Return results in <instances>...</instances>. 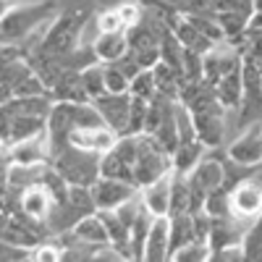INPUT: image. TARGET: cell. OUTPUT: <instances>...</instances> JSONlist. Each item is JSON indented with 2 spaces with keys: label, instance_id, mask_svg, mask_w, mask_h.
Wrapping results in <instances>:
<instances>
[{
  "label": "cell",
  "instance_id": "2e32d148",
  "mask_svg": "<svg viewBox=\"0 0 262 262\" xmlns=\"http://www.w3.org/2000/svg\"><path fill=\"white\" fill-rule=\"evenodd\" d=\"M63 238L81 242V244H111V233H107V226L100 212H90L86 217H81L71 231L63 233Z\"/></svg>",
  "mask_w": 262,
  "mask_h": 262
},
{
  "label": "cell",
  "instance_id": "7402d4cb",
  "mask_svg": "<svg viewBox=\"0 0 262 262\" xmlns=\"http://www.w3.org/2000/svg\"><path fill=\"white\" fill-rule=\"evenodd\" d=\"M81 86H84V92H86L90 100L107 92V86H105V63L102 60L86 66V69L81 71Z\"/></svg>",
  "mask_w": 262,
  "mask_h": 262
},
{
  "label": "cell",
  "instance_id": "9a60e30c",
  "mask_svg": "<svg viewBox=\"0 0 262 262\" xmlns=\"http://www.w3.org/2000/svg\"><path fill=\"white\" fill-rule=\"evenodd\" d=\"M144 259L147 262L170 259V215H155L144 244Z\"/></svg>",
  "mask_w": 262,
  "mask_h": 262
},
{
  "label": "cell",
  "instance_id": "44dd1931",
  "mask_svg": "<svg viewBox=\"0 0 262 262\" xmlns=\"http://www.w3.org/2000/svg\"><path fill=\"white\" fill-rule=\"evenodd\" d=\"M191 184L186 173L173 170V194H170V215H181L191 212Z\"/></svg>",
  "mask_w": 262,
  "mask_h": 262
},
{
  "label": "cell",
  "instance_id": "5b68a950",
  "mask_svg": "<svg viewBox=\"0 0 262 262\" xmlns=\"http://www.w3.org/2000/svg\"><path fill=\"white\" fill-rule=\"evenodd\" d=\"M90 212H97L90 186H71L69 194L55 205L50 221H48L50 236H63L66 231H71L81 217H86Z\"/></svg>",
  "mask_w": 262,
  "mask_h": 262
},
{
  "label": "cell",
  "instance_id": "ffe728a7",
  "mask_svg": "<svg viewBox=\"0 0 262 262\" xmlns=\"http://www.w3.org/2000/svg\"><path fill=\"white\" fill-rule=\"evenodd\" d=\"M152 221H155V215H152L147 207H142L134 226H131V259H144V244H147Z\"/></svg>",
  "mask_w": 262,
  "mask_h": 262
},
{
  "label": "cell",
  "instance_id": "7c38bea8",
  "mask_svg": "<svg viewBox=\"0 0 262 262\" xmlns=\"http://www.w3.org/2000/svg\"><path fill=\"white\" fill-rule=\"evenodd\" d=\"M45 131H48V118L3 111V147H11L16 142H24L37 134H45Z\"/></svg>",
  "mask_w": 262,
  "mask_h": 262
},
{
  "label": "cell",
  "instance_id": "4316f807",
  "mask_svg": "<svg viewBox=\"0 0 262 262\" xmlns=\"http://www.w3.org/2000/svg\"><path fill=\"white\" fill-rule=\"evenodd\" d=\"M238 48H242L244 58H249V60H254V63H259V66H262V29L249 27V32H247L244 42H242Z\"/></svg>",
  "mask_w": 262,
  "mask_h": 262
},
{
  "label": "cell",
  "instance_id": "3957f363",
  "mask_svg": "<svg viewBox=\"0 0 262 262\" xmlns=\"http://www.w3.org/2000/svg\"><path fill=\"white\" fill-rule=\"evenodd\" d=\"M97 123H105V118L100 116L92 100H86V102L55 100L53 113L48 118V134H50V142H66L74 131L97 126Z\"/></svg>",
  "mask_w": 262,
  "mask_h": 262
},
{
  "label": "cell",
  "instance_id": "5bb4252c",
  "mask_svg": "<svg viewBox=\"0 0 262 262\" xmlns=\"http://www.w3.org/2000/svg\"><path fill=\"white\" fill-rule=\"evenodd\" d=\"M142 13H144V8L137 6V3H121V6H113V8L102 11L92 21H95L97 32H126L128 34V29L142 18Z\"/></svg>",
  "mask_w": 262,
  "mask_h": 262
},
{
  "label": "cell",
  "instance_id": "30bf717a",
  "mask_svg": "<svg viewBox=\"0 0 262 262\" xmlns=\"http://www.w3.org/2000/svg\"><path fill=\"white\" fill-rule=\"evenodd\" d=\"M90 191H92V200H95V207L97 210H116L123 202H128L131 196H137L139 194V186L131 184V181H123V179L100 176L90 186Z\"/></svg>",
  "mask_w": 262,
  "mask_h": 262
},
{
  "label": "cell",
  "instance_id": "d6986e66",
  "mask_svg": "<svg viewBox=\"0 0 262 262\" xmlns=\"http://www.w3.org/2000/svg\"><path fill=\"white\" fill-rule=\"evenodd\" d=\"M205 155H207V144L202 139L179 142V147L173 149V170L176 173H191Z\"/></svg>",
  "mask_w": 262,
  "mask_h": 262
},
{
  "label": "cell",
  "instance_id": "6da1fadb",
  "mask_svg": "<svg viewBox=\"0 0 262 262\" xmlns=\"http://www.w3.org/2000/svg\"><path fill=\"white\" fill-rule=\"evenodd\" d=\"M50 165L69 186H92L102 176V155L71 142H50Z\"/></svg>",
  "mask_w": 262,
  "mask_h": 262
},
{
  "label": "cell",
  "instance_id": "ba28073f",
  "mask_svg": "<svg viewBox=\"0 0 262 262\" xmlns=\"http://www.w3.org/2000/svg\"><path fill=\"white\" fill-rule=\"evenodd\" d=\"M105 123L118 134H128V123H131V107H134V95L131 92H105L92 100Z\"/></svg>",
  "mask_w": 262,
  "mask_h": 262
},
{
  "label": "cell",
  "instance_id": "52a82bcc",
  "mask_svg": "<svg viewBox=\"0 0 262 262\" xmlns=\"http://www.w3.org/2000/svg\"><path fill=\"white\" fill-rule=\"evenodd\" d=\"M134 163H137V134H123L111 149L102 152V176H113L134 184Z\"/></svg>",
  "mask_w": 262,
  "mask_h": 262
},
{
  "label": "cell",
  "instance_id": "8fae6325",
  "mask_svg": "<svg viewBox=\"0 0 262 262\" xmlns=\"http://www.w3.org/2000/svg\"><path fill=\"white\" fill-rule=\"evenodd\" d=\"M226 155L238 163V165H247V168H254L262 163V123H254L244 131H238L236 139L228 144Z\"/></svg>",
  "mask_w": 262,
  "mask_h": 262
},
{
  "label": "cell",
  "instance_id": "cb8c5ba5",
  "mask_svg": "<svg viewBox=\"0 0 262 262\" xmlns=\"http://www.w3.org/2000/svg\"><path fill=\"white\" fill-rule=\"evenodd\" d=\"M242 247H244V259H262V217H257L247 228Z\"/></svg>",
  "mask_w": 262,
  "mask_h": 262
},
{
  "label": "cell",
  "instance_id": "e0dca14e",
  "mask_svg": "<svg viewBox=\"0 0 262 262\" xmlns=\"http://www.w3.org/2000/svg\"><path fill=\"white\" fill-rule=\"evenodd\" d=\"M142 202L152 215H170V194H173V170L168 176L152 181L147 186L139 189Z\"/></svg>",
  "mask_w": 262,
  "mask_h": 262
},
{
  "label": "cell",
  "instance_id": "484cf974",
  "mask_svg": "<svg viewBox=\"0 0 262 262\" xmlns=\"http://www.w3.org/2000/svg\"><path fill=\"white\" fill-rule=\"evenodd\" d=\"M105 86L107 92H131V79L116 63H105Z\"/></svg>",
  "mask_w": 262,
  "mask_h": 262
},
{
  "label": "cell",
  "instance_id": "ac0fdd59",
  "mask_svg": "<svg viewBox=\"0 0 262 262\" xmlns=\"http://www.w3.org/2000/svg\"><path fill=\"white\" fill-rule=\"evenodd\" d=\"M92 48L102 63L118 60L121 55L128 53V34L126 32H97V37L92 39Z\"/></svg>",
  "mask_w": 262,
  "mask_h": 262
},
{
  "label": "cell",
  "instance_id": "9c48e42d",
  "mask_svg": "<svg viewBox=\"0 0 262 262\" xmlns=\"http://www.w3.org/2000/svg\"><path fill=\"white\" fill-rule=\"evenodd\" d=\"M50 163V134H37L3 147V165H42Z\"/></svg>",
  "mask_w": 262,
  "mask_h": 262
},
{
  "label": "cell",
  "instance_id": "d4e9b609",
  "mask_svg": "<svg viewBox=\"0 0 262 262\" xmlns=\"http://www.w3.org/2000/svg\"><path fill=\"white\" fill-rule=\"evenodd\" d=\"M131 95L144 97V100H152V97L158 95V81H155V74H152V69H144L134 81H131Z\"/></svg>",
  "mask_w": 262,
  "mask_h": 262
},
{
  "label": "cell",
  "instance_id": "8992f818",
  "mask_svg": "<svg viewBox=\"0 0 262 262\" xmlns=\"http://www.w3.org/2000/svg\"><path fill=\"white\" fill-rule=\"evenodd\" d=\"M236 116V134L254 123H262V66L249 58H244V92Z\"/></svg>",
  "mask_w": 262,
  "mask_h": 262
},
{
  "label": "cell",
  "instance_id": "603a6c76",
  "mask_svg": "<svg viewBox=\"0 0 262 262\" xmlns=\"http://www.w3.org/2000/svg\"><path fill=\"white\" fill-rule=\"evenodd\" d=\"M207 257H212L210 242H200V238H196V242H189L181 249H176L170 259H176V262H200V259H207Z\"/></svg>",
  "mask_w": 262,
  "mask_h": 262
},
{
  "label": "cell",
  "instance_id": "7a4b0ae2",
  "mask_svg": "<svg viewBox=\"0 0 262 262\" xmlns=\"http://www.w3.org/2000/svg\"><path fill=\"white\" fill-rule=\"evenodd\" d=\"M58 6L48 3H29V6H8L3 8V45H24L32 34L48 29L50 21L58 16Z\"/></svg>",
  "mask_w": 262,
  "mask_h": 262
},
{
  "label": "cell",
  "instance_id": "4fadbf2b",
  "mask_svg": "<svg viewBox=\"0 0 262 262\" xmlns=\"http://www.w3.org/2000/svg\"><path fill=\"white\" fill-rule=\"evenodd\" d=\"M170 32L176 34V39L181 42V45L186 48V50H191V53H200V55H207L217 42L212 39V37H207L200 27L194 24V21L186 16V13H181L179 11V16L170 21Z\"/></svg>",
  "mask_w": 262,
  "mask_h": 262
},
{
  "label": "cell",
  "instance_id": "277c9868",
  "mask_svg": "<svg viewBox=\"0 0 262 262\" xmlns=\"http://www.w3.org/2000/svg\"><path fill=\"white\" fill-rule=\"evenodd\" d=\"M173 170V152L158 142L152 134H137V163H134V184L142 189Z\"/></svg>",
  "mask_w": 262,
  "mask_h": 262
}]
</instances>
